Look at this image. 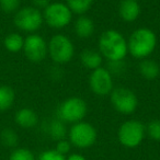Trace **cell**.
I'll use <instances>...</instances> for the list:
<instances>
[{
    "instance_id": "6da1fadb",
    "label": "cell",
    "mask_w": 160,
    "mask_h": 160,
    "mask_svg": "<svg viewBox=\"0 0 160 160\" xmlns=\"http://www.w3.org/2000/svg\"><path fill=\"white\" fill-rule=\"evenodd\" d=\"M99 51L109 62L123 60L128 53L126 40L116 30H107L101 34L99 38Z\"/></svg>"
},
{
    "instance_id": "7a4b0ae2",
    "label": "cell",
    "mask_w": 160,
    "mask_h": 160,
    "mask_svg": "<svg viewBox=\"0 0 160 160\" xmlns=\"http://www.w3.org/2000/svg\"><path fill=\"white\" fill-rule=\"evenodd\" d=\"M157 45V36L152 30L148 28H139L135 30L127 41L128 53L135 58H146L155 51Z\"/></svg>"
},
{
    "instance_id": "3957f363",
    "label": "cell",
    "mask_w": 160,
    "mask_h": 160,
    "mask_svg": "<svg viewBox=\"0 0 160 160\" xmlns=\"http://www.w3.org/2000/svg\"><path fill=\"white\" fill-rule=\"evenodd\" d=\"M88 107L85 100L77 97H72L59 104L57 109L58 120L64 123H75L81 122L87 115Z\"/></svg>"
},
{
    "instance_id": "277c9868",
    "label": "cell",
    "mask_w": 160,
    "mask_h": 160,
    "mask_svg": "<svg viewBox=\"0 0 160 160\" xmlns=\"http://www.w3.org/2000/svg\"><path fill=\"white\" fill-rule=\"evenodd\" d=\"M146 128L144 124L137 120L124 122L118 131V142L126 148H136L144 140Z\"/></svg>"
},
{
    "instance_id": "5b68a950",
    "label": "cell",
    "mask_w": 160,
    "mask_h": 160,
    "mask_svg": "<svg viewBox=\"0 0 160 160\" xmlns=\"http://www.w3.org/2000/svg\"><path fill=\"white\" fill-rule=\"evenodd\" d=\"M48 54L56 64H67L73 57L75 46L71 40L64 34H56L47 44Z\"/></svg>"
},
{
    "instance_id": "8992f818",
    "label": "cell",
    "mask_w": 160,
    "mask_h": 160,
    "mask_svg": "<svg viewBox=\"0 0 160 160\" xmlns=\"http://www.w3.org/2000/svg\"><path fill=\"white\" fill-rule=\"evenodd\" d=\"M69 142L71 145L80 149L93 146L98 138V133L93 125L88 122H78L72 124L69 129Z\"/></svg>"
},
{
    "instance_id": "52a82bcc",
    "label": "cell",
    "mask_w": 160,
    "mask_h": 160,
    "mask_svg": "<svg viewBox=\"0 0 160 160\" xmlns=\"http://www.w3.org/2000/svg\"><path fill=\"white\" fill-rule=\"evenodd\" d=\"M43 19L52 29H64L72 20V12L66 3H49L43 12Z\"/></svg>"
},
{
    "instance_id": "ba28073f",
    "label": "cell",
    "mask_w": 160,
    "mask_h": 160,
    "mask_svg": "<svg viewBox=\"0 0 160 160\" xmlns=\"http://www.w3.org/2000/svg\"><path fill=\"white\" fill-rule=\"evenodd\" d=\"M44 19L41 10L35 7H24L16 12L13 23L19 30L28 33H34L41 29Z\"/></svg>"
},
{
    "instance_id": "9c48e42d",
    "label": "cell",
    "mask_w": 160,
    "mask_h": 160,
    "mask_svg": "<svg viewBox=\"0 0 160 160\" xmlns=\"http://www.w3.org/2000/svg\"><path fill=\"white\" fill-rule=\"evenodd\" d=\"M111 103L118 113L128 115L136 111L138 105L137 96L127 88H116L111 92Z\"/></svg>"
},
{
    "instance_id": "30bf717a",
    "label": "cell",
    "mask_w": 160,
    "mask_h": 160,
    "mask_svg": "<svg viewBox=\"0 0 160 160\" xmlns=\"http://www.w3.org/2000/svg\"><path fill=\"white\" fill-rule=\"evenodd\" d=\"M89 87L94 94L105 97L113 90V78L107 68L99 67L89 76Z\"/></svg>"
},
{
    "instance_id": "8fae6325",
    "label": "cell",
    "mask_w": 160,
    "mask_h": 160,
    "mask_svg": "<svg viewBox=\"0 0 160 160\" xmlns=\"http://www.w3.org/2000/svg\"><path fill=\"white\" fill-rule=\"evenodd\" d=\"M23 52L30 62H41L45 59L48 53L47 43L38 34H30L24 38Z\"/></svg>"
},
{
    "instance_id": "7c38bea8",
    "label": "cell",
    "mask_w": 160,
    "mask_h": 160,
    "mask_svg": "<svg viewBox=\"0 0 160 160\" xmlns=\"http://www.w3.org/2000/svg\"><path fill=\"white\" fill-rule=\"evenodd\" d=\"M118 14L125 22H134L140 16V5L137 0H122L118 6Z\"/></svg>"
},
{
    "instance_id": "4fadbf2b",
    "label": "cell",
    "mask_w": 160,
    "mask_h": 160,
    "mask_svg": "<svg viewBox=\"0 0 160 160\" xmlns=\"http://www.w3.org/2000/svg\"><path fill=\"white\" fill-rule=\"evenodd\" d=\"M16 123L22 128H33L38 123V116L32 109L23 108L20 109L14 115Z\"/></svg>"
},
{
    "instance_id": "5bb4252c",
    "label": "cell",
    "mask_w": 160,
    "mask_h": 160,
    "mask_svg": "<svg viewBox=\"0 0 160 160\" xmlns=\"http://www.w3.org/2000/svg\"><path fill=\"white\" fill-rule=\"evenodd\" d=\"M75 32L80 38H90L94 32L93 21L86 16L79 17L75 22Z\"/></svg>"
},
{
    "instance_id": "9a60e30c",
    "label": "cell",
    "mask_w": 160,
    "mask_h": 160,
    "mask_svg": "<svg viewBox=\"0 0 160 160\" xmlns=\"http://www.w3.org/2000/svg\"><path fill=\"white\" fill-rule=\"evenodd\" d=\"M80 60L81 64L88 69H94L101 67L102 64V55L99 52L94 51V49H85L80 55Z\"/></svg>"
},
{
    "instance_id": "2e32d148",
    "label": "cell",
    "mask_w": 160,
    "mask_h": 160,
    "mask_svg": "<svg viewBox=\"0 0 160 160\" xmlns=\"http://www.w3.org/2000/svg\"><path fill=\"white\" fill-rule=\"evenodd\" d=\"M139 72L146 80H155L160 73V67L155 60L144 59L139 64Z\"/></svg>"
},
{
    "instance_id": "e0dca14e",
    "label": "cell",
    "mask_w": 160,
    "mask_h": 160,
    "mask_svg": "<svg viewBox=\"0 0 160 160\" xmlns=\"http://www.w3.org/2000/svg\"><path fill=\"white\" fill-rule=\"evenodd\" d=\"M16 99L13 89L9 86H0V112L7 111L12 107Z\"/></svg>"
},
{
    "instance_id": "ac0fdd59",
    "label": "cell",
    "mask_w": 160,
    "mask_h": 160,
    "mask_svg": "<svg viewBox=\"0 0 160 160\" xmlns=\"http://www.w3.org/2000/svg\"><path fill=\"white\" fill-rule=\"evenodd\" d=\"M3 45L7 51L11 53H18L21 49H23L24 38L19 33H10L3 40Z\"/></svg>"
},
{
    "instance_id": "d6986e66",
    "label": "cell",
    "mask_w": 160,
    "mask_h": 160,
    "mask_svg": "<svg viewBox=\"0 0 160 160\" xmlns=\"http://www.w3.org/2000/svg\"><path fill=\"white\" fill-rule=\"evenodd\" d=\"M48 134L54 140L65 139V136L67 134V129L65 126V123L60 120H53L48 124Z\"/></svg>"
},
{
    "instance_id": "ffe728a7",
    "label": "cell",
    "mask_w": 160,
    "mask_h": 160,
    "mask_svg": "<svg viewBox=\"0 0 160 160\" xmlns=\"http://www.w3.org/2000/svg\"><path fill=\"white\" fill-rule=\"evenodd\" d=\"M93 1L94 0H67L66 5L68 6L72 13L82 16L83 13L89 11L93 5Z\"/></svg>"
},
{
    "instance_id": "44dd1931",
    "label": "cell",
    "mask_w": 160,
    "mask_h": 160,
    "mask_svg": "<svg viewBox=\"0 0 160 160\" xmlns=\"http://www.w3.org/2000/svg\"><path fill=\"white\" fill-rule=\"evenodd\" d=\"M0 140L2 142L3 146L13 148L18 145L19 136L16 133V131L12 128H5L0 133Z\"/></svg>"
},
{
    "instance_id": "7402d4cb",
    "label": "cell",
    "mask_w": 160,
    "mask_h": 160,
    "mask_svg": "<svg viewBox=\"0 0 160 160\" xmlns=\"http://www.w3.org/2000/svg\"><path fill=\"white\" fill-rule=\"evenodd\" d=\"M9 160H36V158L30 149L16 148L10 153Z\"/></svg>"
},
{
    "instance_id": "603a6c76",
    "label": "cell",
    "mask_w": 160,
    "mask_h": 160,
    "mask_svg": "<svg viewBox=\"0 0 160 160\" xmlns=\"http://www.w3.org/2000/svg\"><path fill=\"white\" fill-rule=\"evenodd\" d=\"M146 133L152 140L160 142V120H152L146 127Z\"/></svg>"
},
{
    "instance_id": "cb8c5ba5",
    "label": "cell",
    "mask_w": 160,
    "mask_h": 160,
    "mask_svg": "<svg viewBox=\"0 0 160 160\" xmlns=\"http://www.w3.org/2000/svg\"><path fill=\"white\" fill-rule=\"evenodd\" d=\"M21 0H0V9L6 13L17 12L20 8Z\"/></svg>"
},
{
    "instance_id": "d4e9b609",
    "label": "cell",
    "mask_w": 160,
    "mask_h": 160,
    "mask_svg": "<svg viewBox=\"0 0 160 160\" xmlns=\"http://www.w3.org/2000/svg\"><path fill=\"white\" fill-rule=\"evenodd\" d=\"M38 160H66V157L57 152L55 149H48L41 152Z\"/></svg>"
},
{
    "instance_id": "484cf974",
    "label": "cell",
    "mask_w": 160,
    "mask_h": 160,
    "mask_svg": "<svg viewBox=\"0 0 160 160\" xmlns=\"http://www.w3.org/2000/svg\"><path fill=\"white\" fill-rule=\"evenodd\" d=\"M125 66L123 60H115V62H108V70L111 73H121L123 70H124Z\"/></svg>"
},
{
    "instance_id": "4316f807",
    "label": "cell",
    "mask_w": 160,
    "mask_h": 160,
    "mask_svg": "<svg viewBox=\"0 0 160 160\" xmlns=\"http://www.w3.org/2000/svg\"><path fill=\"white\" fill-rule=\"evenodd\" d=\"M70 149H71L70 142H69V140H66V139H62V140H58L57 142L55 150L57 151V152H59L60 155L66 156L67 153L70 151Z\"/></svg>"
},
{
    "instance_id": "83f0119b",
    "label": "cell",
    "mask_w": 160,
    "mask_h": 160,
    "mask_svg": "<svg viewBox=\"0 0 160 160\" xmlns=\"http://www.w3.org/2000/svg\"><path fill=\"white\" fill-rule=\"evenodd\" d=\"M32 2H33V7H35L38 10L45 9L51 3L49 0H32Z\"/></svg>"
},
{
    "instance_id": "f1b7e54d",
    "label": "cell",
    "mask_w": 160,
    "mask_h": 160,
    "mask_svg": "<svg viewBox=\"0 0 160 160\" xmlns=\"http://www.w3.org/2000/svg\"><path fill=\"white\" fill-rule=\"evenodd\" d=\"M66 160H87V158L80 153H71L66 158Z\"/></svg>"
}]
</instances>
